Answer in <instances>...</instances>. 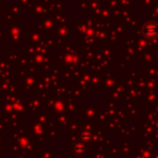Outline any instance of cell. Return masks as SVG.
Wrapping results in <instances>:
<instances>
[{
  "label": "cell",
  "mask_w": 158,
  "mask_h": 158,
  "mask_svg": "<svg viewBox=\"0 0 158 158\" xmlns=\"http://www.w3.org/2000/svg\"><path fill=\"white\" fill-rule=\"evenodd\" d=\"M84 151H85V146L79 144V143H77V144L74 146V152H75V154H81Z\"/></svg>",
  "instance_id": "obj_1"
}]
</instances>
